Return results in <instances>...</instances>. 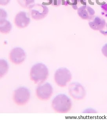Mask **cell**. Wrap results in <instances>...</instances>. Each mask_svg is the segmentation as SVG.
Listing matches in <instances>:
<instances>
[{
  "instance_id": "6da1fadb",
  "label": "cell",
  "mask_w": 107,
  "mask_h": 121,
  "mask_svg": "<svg viewBox=\"0 0 107 121\" xmlns=\"http://www.w3.org/2000/svg\"><path fill=\"white\" fill-rule=\"evenodd\" d=\"M49 72L46 65L42 63H37L33 65L30 71V78L36 84L44 83L48 77Z\"/></svg>"
},
{
  "instance_id": "7a4b0ae2",
  "label": "cell",
  "mask_w": 107,
  "mask_h": 121,
  "mask_svg": "<svg viewBox=\"0 0 107 121\" xmlns=\"http://www.w3.org/2000/svg\"><path fill=\"white\" fill-rule=\"evenodd\" d=\"M52 108L57 113H65L70 111L72 106L71 99L64 94L56 95L51 103Z\"/></svg>"
},
{
  "instance_id": "3957f363",
  "label": "cell",
  "mask_w": 107,
  "mask_h": 121,
  "mask_svg": "<svg viewBox=\"0 0 107 121\" xmlns=\"http://www.w3.org/2000/svg\"><path fill=\"white\" fill-rule=\"evenodd\" d=\"M72 76L70 70L66 68H60L57 69L54 74V81L60 87L66 86L72 79Z\"/></svg>"
},
{
  "instance_id": "277c9868",
  "label": "cell",
  "mask_w": 107,
  "mask_h": 121,
  "mask_svg": "<svg viewBox=\"0 0 107 121\" xmlns=\"http://www.w3.org/2000/svg\"><path fill=\"white\" fill-rule=\"evenodd\" d=\"M30 92L27 87H20L14 91L13 99L18 105L22 106L27 104L30 98Z\"/></svg>"
},
{
  "instance_id": "5b68a950",
  "label": "cell",
  "mask_w": 107,
  "mask_h": 121,
  "mask_svg": "<svg viewBox=\"0 0 107 121\" xmlns=\"http://www.w3.org/2000/svg\"><path fill=\"white\" fill-rule=\"evenodd\" d=\"M53 92V87L48 82L38 84L35 91L37 98L42 101L48 100L52 96Z\"/></svg>"
},
{
  "instance_id": "8992f818",
  "label": "cell",
  "mask_w": 107,
  "mask_h": 121,
  "mask_svg": "<svg viewBox=\"0 0 107 121\" xmlns=\"http://www.w3.org/2000/svg\"><path fill=\"white\" fill-rule=\"evenodd\" d=\"M29 9L31 17L35 20L44 19L49 13L48 8L46 5L40 4H34Z\"/></svg>"
},
{
  "instance_id": "52a82bcc",
  "label": "cell",
  "mask_w": 107,
  "mask_h": 121,
  "mask_svg": "<svg viewBox=\"0 0 107 121\" xmlns=\"http://www.w3.org/2000/svg\"><path fill=\"white\" fill-rule=\"evenodd\" d=\"M68 92L70 96L75 100H82L86 96L85 89L78 82H73L69 85Z\"/></svg>"
},
{
  "instance_id": "ba28073f",
  "label": "cell",
  "mask_w": 107,
  "mask_h": 121,
  "mask_svg": "<svg viewBox=\"0 0 107 121\" xmlns=\"http://www.w3.org/2000/svg\"><path fill=\"white\" fill-rule=\"evenodd\" d=\"M26 53L20 47H15L11 50L9 54V59L11 63L15 65L23 63L26 58Z\"/></svg>"
},
{
  "instance_id": "9c48e42d",
  "label": "cell",
  "mask_w": 107,
  "mask_h": 121,
  "mask_svg": "<svg viewBox=\"0 0 107 121\" xmlns=\"http://www.w3.org/2000/svg\"><path fill=\"white\" fill-rule=\"evenodd\" d=\"M30 22V19L28 13L24 11H20L16 15L14 19L15 25L20 29L25 28Z\"/></svg>"
},
{
  "instance_id": "30bf717a",
  "label": "cell",
  "mask_w": 107,
  "mask_h": 121,
  "mask_svg": "<svg viewBox=\"0 0 107 121\" xmlns=\"http://www.w3.org/2000/svg\"><path fill=\"white\" fill-rule=\"evenodd\" d=\"M77 14L82 19L91 20L95 17V11L91 7L86 5L78 9Z\"/></svg>"
},
{
  "instance_id": "8fae6325",
  "label": "cell",
  "mask_w": 107,
  "mask_h": 121,
  "mask_svg": "<svg viewBox=\"0 0 107 121\" xmlns=\"http://www.w3.org/2000/svg\"><path fill=\"white\" fill-rule=\"evenodd\" d=\"M89 22L90 28L95 30H100L105 26L106 22L105 19L100 16H96L91 20Z\"/></svg>"
},
{
  "instance_id": "7c38bea8",
  "label": "cell",
  "mask_w": 107,
  "mask_h": 121,
  "mask_svg": "<svg viewBox=\"0 0 107 121\" xmlns=\"http://www.w3.org/2000/svg\"><path fill=\"white\" fill-rule=\"evenodd\" d=\"M0 31L2 34L9 33L12 29L11 23L6 19H0Z\"/></svg>"
},
{
  "instance_id": "4fadbf2b",
  "label": "cell",
  "mask_w": 107,
  "mask_h": 121,
  "mask_svg": "<svg viewBox=\"0 0 107 121\" xmlns=\"http://www.w3.org/2000/svg\"><path fill=\"white\" fill-rule=\"evenodd\" d=\"M86 5V0H67L65 2V6L70 5L74 10H78L79 8Z\"/></svg>"
},
{
  "instance_id": "5bb4252c",
  "label": "cell",
  "mask_w": 107,
  "mask_h": 121,
  "mask_svg": "<svg viewBox=\"0 0 107 121\" xmlns=\"http://www.w3.org/2000/svg\"><path fill=\"white\" fill-rule=\"evenodd\" d=\"M0 77L5 76L8 70L9 67L7 62L4 60H0Z\"/></svg>"
},
{
  "instance_id": "9a60e30c",
  "label": "cell",
  "mask_w": 107,
  "mask_h": 121,
  "mask_svg": "<svg viewBox=\"0 0 107 121\" xmlns=\"http://www.w3.org/2000/svg\"><path fill=\"white\" fill-rule=\"evenodd\" d=\"M17 1L22 7L27 9H29L35 3V0H17Z\"/></svg>"
},
{
  "instance_id": "2e32d148",
  "label": "cell",
  "mask_w": 107,
  "mask_h": 121,
  "mask_svg": "<svg viewBox=\"0 0 107 121\" xmlns=\"http://www.w3.org/2000/svg\"><path fill=\"white\" fill-rule=\"evenodd\" d=\"M51 6L54 7H58L61 5H65V0H49Z\"/></svg>"
},
{
  "instance_id": "e0dca14e",
  "label": "cell",
  "mask_w": 107,
  "mask_h": 121,
  "mask_svg": "<svg viewBox=\"0 0 107 121\" xmlns=\"http://www.w3.org/2000/svg\"><path fill=\"white\" fill-rule=\"evenodd\" d=\"M100 7L102 9V14L107 18V4L102 5Z\"/></svg>"
},
{
  "instance_id": "ac0fdd59",
  "label": "cell",
  "mask_w": 107,
  "mask_h": 121,
  "mask_svg": "<svg viewBox=\"0 0 107 121\" xmlns=\"http://www.w3.org/2000/svg\"><path fill=\"white\" fill-rule=\"evenodd\" d=\"M83 113H97V111L95 109L92 108H89L85 109L83 112Z\"/></svg>"
},
{
  "instance_id": "d6986e66",
  "label": "cell",
  "mask_w": 107,
  "mask_h": 121,
  "mask_svg": "<svg viewBox=\"0 0 107 121\" xmlns=\"http://www.w3.org/2000/svg\"><path fill=\"white\" fill-rule=\"evenodd\" d=\"M101 51L103 55H104L105 57L107 58V43L105 44V45L103 46L102 48Z\"/></svg>"
},
{
  "instance_id": "ffe728a7",
  "label": "cell",
  "mask_w": 107,
  "mask_h": 121,
  "mask_svg": "<svg viewBox=\"0 0 107 121\" xmlns=\"http://www.w3.org/2000/svg\"><path fill=\"white\" fill-rule=\"evenodd\" d=\"M7 17V14L6 11L3 9H0V19H6Z\"/></svg>"
},
{
  "instance_id": "44dd1931",
  "label": "cell",
  "mask_w": 107,
  "mask_h": 121,
  "mask_svg": "<svg viewBox=\"0 0 107 121\" xmlns=\"http://www.w3.org/2000/svg\"><path fill=\"white\" fill-rule=\"evenodd\" d=\"M99 31L104 36H107V23H106L104 28L101 30H99Z\"/></svg>"
},
{
  "instance_id": "7402d4cb",
  "label": "cell",
  "mask_w": 107,
  "mask_h": 121,
  "mask_svg": "<svg viewBox=\"0 0 107 121\" xmlns=\"http://www.w3.org/2000/svg\"><path fill=\"white\" fill-rule=\"evenodd\" d=\"M10 0H0V4L2 6H6L8 4Z\"/></svg>"
}]
</instances>
